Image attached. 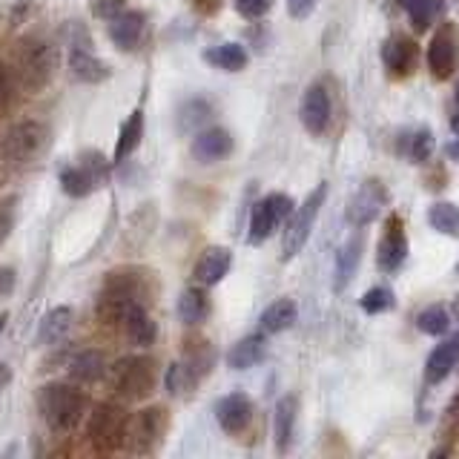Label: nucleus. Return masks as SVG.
<instances>
[{
	"mask_svg": "<svg viewBox=\"0 0 459 459\" xmlns=\"http://www.w3.org/2000/svg\"><path fill=\"white\" fill-rule=\"evenodd\" d=\"M147 287H143L141 276L135 270H115L104 279L98 296V319L104 325H115L124 319V313L135 305H143Z\"/></svg>",
	"mask_w": 459,
	"mask_h": 459,
	"instance_id": "obj_1",
	"label": "nucleus"
},
{
	"mask_svg": "<svg viewBox=\"0 0 459 459\" xmlns=\"http://www.w3.org/2000/svg\"><path fill=\"white\" fill-rule=\"evenodd\" d=\"M38 408H40L43 422L49 425V430H55V434H66V430H72L83 420L86 396L72 385L52 382V385L40 387Z\"/></svg>",
	"mask_w": 459,
	"mask_h": 459,
	"instance_id": "obj_2",
	"label": "nucleus"
},
{
	"mask_svg": "<svg viewBox=\"0 0 459 459\" xmlns=\"http://www.w3.org/2000/svg\"><path fill=\"white\" fill-rule=\"evenodd\" d=\"M52 133L47 124L40 121H21L9 126L4 138H0V155L12 167H29L49 150Z\"/></svg>",
	"mask_w": 459,
	"mask_h": 459,
	"instance_id": "obj_3",
	"label": "nucleus"
},
{
	"mask_svg": "<svg viewBox=\"0 0 459 459\" xmlns=\"http://www.w3.org/2000/svg\"><path fill=\"white\" fill-rule=\"evenodd\" d=\"M52 66H55V57H52V47L43 38H21L18 47H14V72H18L21 83L26 90H43L52 78Z\"/></svg>",
	"mask_w": 459,
	"mask_h": 459,
	"instance_id": "obj_4",
	"label": "nucleus"
},
{
	"mask_svg": "<svg viewBox=\"0 0 459 459\" xmlns=\"http://www.w3.org/2000/svg\"><path fill=\"white\" fill-rule=\"evenodd\" d=\"M325 198H327V184H319L305 201H301V207L290 212L284 238H281V262H290V258H296L301 250H305V244L313 233V224H316V219H319V210L325 204Z\"/></svg>",
	"mask_w": 459,
	"mask_h": 459,
	"instance_id": "obj_5",
	"label": "nucleus"
},
{
	"mask_svg": "<svg viewBox=\"0 0 459 459\" xmlns=\"http://www.w3.org/2000/svg\"><path fill=\"white\" fill-rule=\"evenodd\" d=\"M109 176V164H107V158L95 152V150H86L81 158H78V164H69L64 167L61 172H57V178H61V186L72 195V198H86V195H92L100 184L107 181Z\"/></svg>",
	"mask_w": 459,
	"mask_h": 459,
	"instance_id": "obj_6",
	"label": "nucleus"
},
{
	"mask_svg": "<svg viewBox=\"0 0 459 459\" xmlns=\"http://www.w3.org/2000/svg\"><path fill=\"white\" fill-rule=\"evenodd\" d=\"M112 385L129 402L147 399L155 391V362L150 356H129L112 368Z\"/></svg>",
	"mask_w": 459,
	"mask_h": 459,
	"instance_id": "obj_7",
	"label": "nucleus"
},
{
	"mask_svg": "<svg viewBox=\"0 0 459 459\" xmlns=\"http://www.w3.org/2000/svg\"><path fill=\"white\" fill-rule=\"evenodd\" d=\"M167 411L164 408H143L126 420L124 448L133 454H150L158 448V442L167 434Z\"/></svg>",
	"mask_w": 459,
	"mask_h": 459,
	"instance_id": "obj_8",
	"label": "nucleus"
},
{
	"mask_svg": "<svg viewBox=\"0 0 459 459\" xmlns=\"http://www.w3.org/2000/svg\"><path fill=\"white\" fill-rule=\"evenodd\" d=\"M126 420L129 413L118 405H98L90 416V442L95 451L109 454L124 448V434H126Z\"/></svg>",
	"mask_w": 459,
	"mask_h": 459,
	"instance_id": "obj_9",
	"label": "nucleus"
},
{
	"mask_svg": "<svg viewBox=\"0 0 459 459\" xmlns=\"http://www.w3.org/2000/svg\"><path fill=\"white\" fill-rule=\"evenodd\" d=\"M293 212V198L284 193H270L267 198H262L250 212V241L262 244L267 241L276 230L290 219Z\"/></svg>",
	"mask_w": 459,
	"mask_h": 459,
	"instance_id": "obj_10",
	"label": "nucleus"
},
{
	"mask_svg": "<svg viewBox=\"0 0 459 459\" xmlns=\"http://www.w3.org/2000/svg\"><path fill=\"white\" fill-rule=\"evenodd\" d=\"M456 61H459V38L454 32V26L445 23L442 29H437L428 43V69L437 81H448L456 69Z\"/></svg>",
	"mask_w": 459,
	"mask_h": 459,
	"instance_id": "obj_11",
	"label": "nucleus"
},
{
	"mask_svg": "<svg viewBox=\"0 0 459 459\" xmlns=\"http://www.w3.org/2000/svg\"><path fill=\"white\" fill-rule=\"evenodd\" d=\"M405 258H408V236H405V227H402V219L394 215V219L385 224V233L379 238L377 262L385 273H394L405 264Z\"/></svg>",
	"mask_w": 459,
	"mask_h": 459,
	"instance_id": "obj_12",
	"label": "nucleus"
},
{
	"mask_svg": "<svg viewBox=\"0 0 459 459\" xmlns=\"http://www.w3.org/2000/svg\"><path fill=\"white\" fill-rule=\"evenodd\" d=\"M385 204H387L385 186L379 181H365L362 186H359V193L353 195L351 207H348V221L353 227H368L382 212Z\"/></svg>",
	"mask_w": 459,
	"mask_h": 459,
	"instance_id": "obj_13",
	"label": "nucleus"
},
{
	"mask_svg": "<svg viewBox=\"0 0 459 459\" xmlns=\"http://www.w3.org/2000/svg\"><path fill=\"white\" fill-rule=\"evenodd\" d=\"M299 118L310 135H322L327 129V124H330V95L322 83H313L305 90V98H301V107H299Z\"/></svg>",
	"mask_w": 459,
	"mask_h": 459,
	"instance_id": "obj_14",
	"label": "nucleus"
},
{
	"mask_svg": "<svg viewBox=\"0 0 459 459\" xmlns=\"http://www.w3.org/2000/svg\"><path fill=\"white\" fill-rule=\"evenodd\" d=\"M416 55H420V49H416V43L405 35H394L382 43V64L394 78L411 75V69L416 66Z\"/></svg>",
	"mask_w": 459,
	"mask_h": 459,
	"instance_id": "obj_15",
	"label": "nucleus"
},
{
	"mask_svg": "<svg viewBox=\"0 0 459 459\" xmlns=\"http://www.w3.org/2000/svg\"><path fill=\"white\" fill-rule=\"evenodd\" d=\"M233 152V135L221 126H212L193 138V158L201 164H215Z\"/></svg>",
	"mask_w": 459,
	"mask_h": 459,
	"instance_id": "obj_16",
	"label": "nucleus"
},
{
	"mask_svg": "<svg viewBox=\"0 0 459 459\" xmlns=\"http://www.w3.org/2000/svg\"><path fill=\"white\" fill-rule=\"evenodd\" d=\"M107 32H109V40L118 49H124V52L135 49L143 38V14L124 9V12L115 14V18L107 21Z\"/></svg>",
	"mask_w": 459,
	"mask_h": 459,
	"instance_id": "obj_17",
	"label": "nucleus"
},
{
	"mask_svg": "<svg viewBox=\"0 0 459 459\" xmlns=\"http://www.w3.org/2000/svg\"><path fill=\"white\" fill-rule=\"evenodd\" d=\"M215 416H219L221 430H227V434H241L253 420V402L244 394H227L219 402V408H215Z\"/></svg>",
	"mask_w": 459,
	"mask_h": 459,
	"instance_id": "obj_18",
	"label": "nucleus"
},
{
	"mask_svg": "<svg viewBox=\"0 0 459 459\" xmlns=\"http://www.w3.org/2000/svg\"><path fill=\"white\" fill-rule=\"evenodd\" d=\"M230 264H233V253H230L227 247H207L198 255V262L193 267V276L201 287H212L227 276Z\"/></svg>",
	"mask_w": 459,
	"mask_h": 459,
	"instance_id": "obj_19",
	"label": "nucleus"
},
{
	"mask_svg": "<svg viewBox=\"0 0 459 459\" xmlns=\"http://www.w3.org/2000/svg\"><path fill=\"white\" fill-rule=\"evenodd\" d=\"M459 362V333L445 339L442 344H437L434 351H430L428 362H425V382L428 385H439L451 377V370L456 368Z\"/></svg>",
	"mask_w": 459,
	"mask_h": 459,
	"instance_id": "obj_20",
	"label": "nucleus"
},
{
	"mask_svg": "<svg viewBox=\"0 0 459 459\" xmlns=\"http://www.w3.org/2000/svg\"><path fill=\"white\" fill-rule=\"evenodd\" d=\"M296 416H299V399L296 396H281L276 402V411H273V442H276V448L281 454L290 448V442H293Z\"/></svg>",
	"mask_w": 459,
	"mask_h": 459,
	"instance_id": "obj_21",
	"label": "nucleus"
},
{
	"mask_svg": "<svg viewBox=\"0 0 459 459\" xmlns=\"http://www.w3.org/2000/svg\"><path fill=\"white\" fill-rule=\"evenodd\" d=\"M362 236H353L348 238L339 247L336 253V267H333V290L342 293L344 287H348L356 276V270H359V262H362Z\"/></svg>",
	"mask_w": 459,
	"mask_h": 459,
	"instance_id": "obj_22",
	"label": "nucleus"
},
{
	"mask_svg": "<svg viewBox=\"0 0 459 459\" xmlns=\"http://www.w3.org/2000/svg\"><path fill=\"white\" fill-rule=\"evenodd\" d=\"M267 356V342L264 333H253V336H244L241 342H236L233 348L227 353V365L233 370H250L255 368L262 359Z\"/></svg>",
	"mask_w": 459,
	"mask_h": 459,
	"instance_id": "obj_23",
	"label": "nucleus"
},
{
	"mask_svg": "<svg viewBox=\"0 0 459 459\" xmlns=\"http://www.w3.org/2000/svg\"><path fill=\"white\" fill-rule=\"evenodd\" d=\"M104 373H107V359L100 351L86 348L69 359V377L81 385H92L98 379H104Z\"/></svg>",
	"mask_w": 459,
	"mask_h": 459,
	"instance_id": "obj_24",
	"label": "nucleus"
},
{
	"mask_svg": "<svg viewBox=\"0 0 459 459\" xmlns=\"http://www.w3.org/2000/svg\"><path fill=\"white\" fill-rule=\"evenodd\" d=\"M69 72L72 78L83 83H100L109 78V66L98 61L92 49H69Z\"/></svg>",
	"mask_w": 459,
	"mask_h": 459,
	"instance_id": "obj_25",
	"label": "nucleus"
},
{
	"mask_svg": "<svg viewBox=\"0 0 459 459\" xmlns=\"http://www.w3.org/2000/svg\"><path fill=\"white\" fill-rule=\"evenodd\" d=\"M121 325L126 327L129 342L138 344V348H150V344L155 342V336H158V327H155V322L150 319L147 305H135V307H129V310L124 313Z\"/></svg>",
	"mask_w": 459,
	"mask_h": 459,
	"instance_id": "obj_26",
	"label": "nucleus"
},
{
	"mask_svg": "<svg viewBox=\"0 0 459 459\" xmlns=\"http://www.w3.org/2000/svg\"><path fill=\"white\" fill-rule=\"evenodd\" d=\"M141 138H143V112L133 109V112H129V118L124 121V126H121L118 141H115V152H112L115 164H124L126 158H133Z\"/></svg>",
	"mask_w": 459,
	"mask_h": 459,
	"instance_id": "obj_27",
	"label": "nucleus"
},
{
	"mask_svg": "<svg viewBox=\"0 0 459 459\" xmlns=\"http://www.w3.org/2000/svg\"><path fill=\"white\" fill-rule=\"evenodd\" d=\"M72 319H75V313H72V307H52V310L40 319L35 342H38V344H55V342L66 339L69 327H72Z\"/></svg>",
	"mask_w": 459,
	"mask_h": 459,
	"instance_id": "obj_28",
	"label": "nucleus"
},
{
	"mask_svg": "<svg viewBox=\"0 0 459 459\" xmlns=\"http://www.w3.org/2000/svg\"><path fill=\"white\" fill-rule=\"evenodd\" d=\"M210 316V296L201 287H186L178 299V319L184 325H201Z\"/></svg>",
	"mask_w": 459,
	"mask_h": 459,
	"instance_id": "obj_29",
	"label": "nucleus"
},
{
	"mask_svg": "<svg viewBox=\"0 0 459 459\" xmlns=\"http://www.w3.org/2000/svg\"><path fill=\"white\" fill-rule=\"evenodd\" d=\"M296 313L299 310H296V301L293 299H276L262 313V319H258V325H262V333H281V330L293 327Z\"/></svg>",
	"mask_w": 459,
	"mask_h": 459,
	"instance_id": "obj_30",
	"label": "nucleus"
},
{
	"mask_svg": "<svg viewBox=\"0 0 459 459\" xmlns=\"http://www.w3.org/2000/svg\"><path fill=\"white\" fill-rule=\"evenodd\" d=\"M181 365L186 368V373H190V377L195 379V385H198L215 365V353L210 348V342H190V344H186Z\"/></svg>",
	"mask_w": 459,
	"mask_h": 459,
	"instance_id": "obj_31",
	"label": "nucleus"
},
{
	"mask_svg": "<svg viewBox=\"0 0 459 459\" xmlns=\"http://www.w3.org/2000/svg\"><path fill=\"white\" fill-rule=\"evenodd\" d=\"M204 61L221 72H241L247 66V52L241 43H219V47L204 52Z\"/></svg>",
	"mask_w": 459,
	"mask_h": 459,
	"instance_id": "obj_32",
	"label": "nucleus"
},
{
	"mask_svg": "<svg viewBox=\"0 0 459 459\" xmlns=\"http://www.w3.org/2000/svg\"><path fill=\"white\" fill-rule=\"evenodd\" d=\"M428 221L442 236H459V207L451 204V201H437V204H430Z\"/></svg>",
	"mask_w": 459,
	"mask_h": 459,
	"instance_id": "obj_33",
	"label": "nucleus"
},
{
	"mask_svg": "<svg viewBox=\"0 0 459 459\" xmlns=\"http://www.w3.org/2000/svg\"><path fill=\"white\" fill-rule=\"evenodd\" d=\"M416 327L428 336H445L451 330V316L442 305H430L416 316Z\"/></svg>",
	"mask_w": 459,
	"mask_h": 459,
	"instance_id": "obj_34",
	"label": "nucleus"
},
{
	"mask_svg": "<svg viewBox=\"0 0 459 459\" xmlns=\"http://www.w3.org/2000/svg\"><path fill=\"white\" fill-rule=\"evenodd\" d=\"M210 115H212V109H210V104H207L204 98L186 100V104L178 109V129H181V133H193V129L198 124H204Z\"/></svg>",
	"mask_w": 459,
	"mask_h": 459,
	"instance_id": "obj_35",
	"label": "nucleus"
},
{
	"mask_svg": "<svg viewBox=\"0 0 459 459\" xmlns=\"http://www.w3.org/2000/svg\"><path fill=\"white\" fill-rule=\"evenodd\" d=\"M402 152H405V158L411 164L428 161V155H430V133L428 129H416V133H411L405 141H402Z\"/></svg>",
	"mask_w": 459,
	"mask_h": 459,
	"instance_id": "obj_36",
	"label": "nucleus"
},
{
	"mask_svg": "<svg viewBox=\"0 0 459 459\" xmlns=\"http://www.w3.org/2000/svg\"><path fill=\"white\" fill-rule=\"evenodd\" d=\"M394 305H396L394 290H387V287H370V290L362 299H359V307H362L365 313H370V316L391 310Z\"/></svg>",
	"mask_w": 459,
	"mask_h": 459,
	"instance_id": "obj_37",
	"label": "nucleus"
},
{
	"mask_svg": "<svg viewBox=\"0 0 459 459\" xmlns=\"http://www.w3.org/2000/svg\"><path fill=\"white\" fill-rule=\"evenodd\" d=\"M405 9H408L411 23H413L416 29H428L430 23H434L437 14H439L442 0H411V4H408Z\"/></svg>",
	"mask_w": 459,
	"mask_h": 459,
	"instance_id": "obj_38",
	"label": "nucleus"
},
{
	"mask_svg": "<svg viewBox=\"0 0 459 459\" xmlns=\"http://www.w3.org/2000/svg\"><path fill=\"white\" fill-rule=\"evenodd\" d=\"M167 391L172 394V396H184V394H190L193 387H195V379L186 373V368L181 365V362H172L169 365V370H167Z\"/></svg>",
	"mask_w": 459,
	"mask_h": 459,
	"instance_id": "obj_39",
	"label": "nucleus"
},
{
	"mask_svg": "<svg viewBox=\"0 0 459 459\" xmlns=\"http://www.w3.org/2000/svg\"><path fill=\"white\" fill-rule=\"evenodd\" d=\"M270 9H273V0H236V12L247 21L264 18Z\"/></svg>",
	"mask_w": 459,
	"mask_h": 459,
	"instance_id": "obj_40",
	"label": "nucleus"
},
{
	"mask_svg": "<svg viewBox=\"0 0 459 459\" xmlns=\"http://www.w3.org/2000/svg\"><path fill=\"white\" fill-rule=\"evenodd\" d=\"M92 12L98 14V18L109 21V18H115L118 12H124V0H95V4H92Z\"/></svg>",
	"mask_w": 459,
	"mask_h": 459,
	"instance_id": "obj_41",
	"label": "nucleus"
},
{
	"mask_svg": "<svg viewBox=\"0 0 459 459\" xmlns=\"http://www.w3.org/2000/svg\"><path fill=\"white\" fill-rule=\"evenodd\" d=\"M14 204H18V198H6L4 204H0V241H4L9 236L12 230V212H14Z\"/></svg>",
	"mask_w": 459,
	"mask_h": 459,
	"instance_id": "obj_42",
	"label": "nucleus"
},
{
	"mask_svg": "<svg viewBox=\"0 0 459 459\" xmlns=\"http://www.w3.org/2000/svg\"><path fill=\"white\" fill-rule=\"evenodd\" d=\"M313 9H316V0H287V14H290L293 21H305Z\"/></svg>",
	"mask_w": 459,
	"mask_h": 459,
	"instance_id": "obj_43",
	"label": "nucleus"
},
{
	"mask_svg": "<svg viewBox=\"0 0 459 459\" xmlns=\"http://www.w3.org/2000/svg\"><path fill=\"white\" fill-rule=\"evenodd\" d=\"M12 100V75H9V66L0 61V109Z\"/></svg>",
	"mask_w": 459,
	"mask_h": 459,
	"instance_id": "obj_44",
	"label": "nucleus"
},
{
	"mask_svg": "<svg viewBox=\"0 0 459 459\" xmlns=\"http://www.w3.org/2000/svg\"><path fill=\"white\" fill-rule=\"evenodd\" d=\"M14 276H18V273H14L12 267H0V299L14 293Z\"/></svg>",
	"mask_w": 459,
	"mask_h": 459,
	"instance_id": "obj_45",
	"label": "nucleus"
},
{
	"mask_svg": "<svg viewBox=\"0 0 459 459\" xmlns=\"http://www.w3.org/2000/svg\"><path fill=\"white\" fill-rule=\"evenodd\" d=\"M9 379H12V370H9V365L6 362H0V391L9 385Z\"/></svg>",
	"mask_w": 459,
	"mask_h": 459,
	"instance_id": "obj_46",
	"label": "nucleus"
},
{
	"mask_svg": "<svg viewBox=\"0 0 459 459\" xmlns=\"http://www.w3.org/2000/svg\"><path fill=\"white\" fill-rule=\"evenodd\" d=\"M448 420H451V422L459 420V394H456V399H454V405L448 408Z\"/></svg>",
	"mask_w": 459,
	"mask_h": 459,
	"instance_id": "obj_47",
	"label": "nucleus"
},
{
	"mask_svg": "<svg viewBox=\"0 0 459 459\" xmlns=\"http://www.w3.org/2000/svg\"><path fill=\"white\" fill-rule=\"evenodd\" d=\"M448 155L454 158V161H459V138H454V141L448 143Z\"/></svg>",
	"mask_w": 459,
	"mask_h": 459,
	"instance_id": "obj_48",
	"label": "nucleus"
},
{
	"mask_svg": "<svg viewBox=\"0 0 459 459\" xmlns=\"http://www.w3.org/2000/svg\"><path fill=\"white\" fill-rule=\"evenodd\" d=\"M6 319H9V316H6V313H0V333H4V327H6Z\"/></svg>",
	"mask_w": 459,
	"mask_h": 459,
	"instance_id": "obj_49",
	"label": "nucleus"
},
{
	"mask_svg": "<svg viewBox=\"0 0 459 459\" xmlns=\"http://www.w3.org/2000/svg\"><path fill=\"white\" fill-rule=\"evenodd\" d=\"M451 129H454V133H459V115H454V121H451Z\"/></svg>",
	"mask_w": 459,
	"mask_h": 459,
	"instance_id": "obj_50",
	"label": "nucleus"
},
{
	"mask_svg": "<svg viewBox=\"0 0 459 459\" xmlns=\"http://www.w3.org/2000/svg\"><path fill=\"white\" fill-rule=\"evenodd\" d=\"M454 95H456V100H459V83H456V92H454Z\"/></svg>",
	"mask_w": 459,
	"mask_h": 459,
	"instance_id": "obj_51",
	"label": "nucleus"
},
{
	"mask_svg": "<svg viewBox=\"0 0 459 459\" xmlns=\"http://www.w3.org/2000/svg\"><path fill=\"white\" fill-rule=\"evenodd\" d=\"M456 276H459V262H456Z\"/></svg>",
	"mask_w": 459,
	"mask_h": 459,
	"instance_id": "obj_52",
	"label": "nucleus"
}]
</instances>
